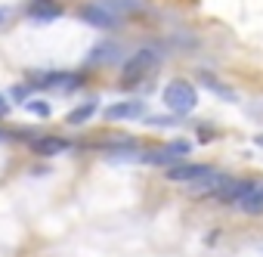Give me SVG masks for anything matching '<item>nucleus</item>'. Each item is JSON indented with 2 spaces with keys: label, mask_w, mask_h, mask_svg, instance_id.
<instances>
[{
  "label": "nucleus",
  "mask_w": 263,
  "mask_h": 257,
  "mask_svg": "<svg viewBox=\"0 0 263 257\" xmlns=\"http://www.w3.org/2000/svg\"><path fill=\"white\" fill-rule=\"evenodd\" d=\"M235 205H238V211H245L248 217L263 214V186H251V192H248V195H241Z\"/></svg>",
  "instance_id": "obj_13"
},
{
  "label": "nucleus",
  "mask_w": 263,
  "mask_h": 257,
  "mask_svg": "<svg viewBox=\"0 0 263 257\" xmlns=\"http://www.w3.org/2000/svg\"><path fill=\"white\" fill-rule=\"evenodd\" d=\"M254 143H257V146L263 149V134H257V137H254Z\"/></svg>",
  "instance_id": "obj_21"
},
{
  "label": "nucleus",
  "mask_w": 263,
  "mask_h": 257,
  "mask_svg": "<svg viewBox=\"0 0 263 257\" xmlns=\"http://www.w3.org/2000/svg\"><path fill=\"white\" fill-rule=\"evenodd\" d=\"M146 115V105L140 99H124V102H111L105 108V118L108 121H137Z\"/></svg>",
  "instance_id": "obj_7"
},
{
  "label": "nucleus",
  "mask_w": 263,
  "mask_h": 257,
  "mask_svg": "<svg viewBox=\"0 0 263 257\" xmlns=\"http://www.w3.org/2000/svg\"><path fill=\"white\" fill-rule=\"evenodd\" d=\"M121 56V47L105 41V44H96L90 53H87V65H111L115 59Z\"/></svg>",
  "instance_id": "obj_11"
},
{
  "label": "nucleus",
  "mask_w": 263,
  "mask_h": 257,
  "mask_svg": "<svg viewBox=\"0 0 263 257\" xmlns=\"http://www.w3.org/2000/svg\"><path fill=\"white\" fill-rule=\"evenodd\" d=\"M198 81H201L204 87H211V90H214L217 96H223L226 102H238V96H235V93H232V90H229L226 84H220V81H217V78H214L211 71H201V75H198Z\"/></svg>",
  "instance_id": "obj_14"
},
{
  "label": "nucleus",
  "mask_w": 263,
  "mask_h": 257,
  "mask_svg": "<svg viewBox=\"0 0 263 257\" xmlns=\"http://www.w3.org/2000/svg\"><path fill=\"white\" fill-rule=\"evenodd\" d=\"M189 152H192V143H189V140H174V143H164V146H158V149L140 152L137 158L146 161V164H164V168H171V164H177L180 158H186Z\"/></svg>",
  "instance_id": "obj_3"
},
{
  "label": "nucleus",
  "mask_w": 263,
  "mask_h": 257,
  "mask_svg": "<svg viewBox=\"0 0 263 257\" xmlns=\"http://www.w3.org/2000/svg\"><path fill=\"white\" fill-rule=\"evenodd\" d=\"M0 143H10V134L4 131V127H0Z\"/></svg>",
  "instance_id": "obj_20"
},
{
  "label": "nucleus",
  "mask_w": 263,
  "mask_h": 257,
  "mask_svg": "<svg viewBox=\"0 0 263 257\" xmlns=\"http://www.w3.org/2000/svg\"><path fill=\"white\" fill-rule=\"evenodd\" d=\"M78 16H81V22H87V25H93V28H99V31H111V28L121 25V19H118L111 10H105L102 4H87V7L78 10Z\"/></svg>",
  "instance_id": "obj_5"
},
{
  "label": "nucleus",
  "mask_w": 263,
  "mask_h": 257,
  "mask_svg": "<svg viewBox=\"0 0 263 257\" xmlns=\"http://www.w3.org/2000/svg\"><path fill=\"white\" fill-rule=\"evenodd\" d=\"M31 149L37 152V155H62V152H68L71 149V143L68 140H62V137H41V140H31Z\"/></svg>",
  "instance_id": "obj_12"
},
{
  "label": "nucleus",
  "mask_w": 263,
  "mask_h": 257,
  "mask_svg": "<svg viewBox=\"0 0 263 257\" xmlns=\"http://www.w3.org/2000/svg\"><path fill=\"white\" fill-rule=\"evenodd\" d=\"M25 16L34 25H50V22L62 19V7L56 4V0H31L28 10H25Z\"/></svg>",
  "instance_id": "obj_6"
},
{
  "label": "nucleus",
  "mask_w": 263,
  "mask_h": 257,
  "mask_svg": "<svg viewBox=\"0 0 263 257\" xmlns=\"http://www.w3.org/2000/svg\"><path fill=\"white\" fill-rule=\"evenodd\" d=\"M10 99L19 102V105H25V102H28V87H13V90H10Z\"/></svg>",
  "instance_id": "obj_17"
},
{
  "label": "nucleus",
  "mask_w": 263,
  "mask_h": 257,
  "mask_svg": "<svg viewBox=\"0 0 263 257\" xmlns=\"http://www.w3.org/2000/svg\"><path fill=\"white\" fill-rule=\"evenodd\" d=\"M251 186H254V183H248V180H241V177H223V183H220V189H217L214 198H220V201H232V205H235L241 195L251 192Z\"/></svg>",
  "instance_id": "obj_8"
},
{
  "label": "nucleus",
  "mask_w": 263,
  "mask_h": 257,
  "mask_svg": "<svg viewBox=\"0 0 263 257\" xmlns=\"http://www.w3.org/2000/svg\"><path fill=\"white\" fill-rule=\"evenodd\" d=\"M31 84L41 87V90L71 93V90H81L84 87V75H78V71H44V75H34Z\"/></svg>",
  "instance_id": "obj_4"
},
{
  "label": "nucleus",
  "mask_w": 263,
  "mask_h": 257,
  "mask_svg": "<svg viewBox=\"0 0 263 257\" xmlns=\"http://www.w3.org/2000/svg\"><path fill=\"white\" fill-rule=\"evenodd\" d=\"M155 68H158V53L149 50V47L137 50L134 56L124 62V68H121V87H137V84H140L143 78H149Z\"/></svg>",
  "instance_id": "obj_1"
},
{
  "label": "nucleus",
  "mask_w": 263,
  "mask_h": 257,
  "mask_svg": "<svg viewBox=\"0 0 263 257\" xmlns=\"http://www.w3.org/2000/svg\"><path fill=\"white\" fill-rule=\"evenodd\" d=\"M25 108H28L31 115H37V118H50V102H44V99H28Z\"/></svg>",
  "instance_id": "obj_16"
},
{
  "label": "nucleus",
  "mask_w": 263,
  "mask_h": 257,
  "mask_svg": "<svg viewBox=\"0 0 263 257\" xmlns=\"http://www.w3.org/2000/svg\"><path fill=\"white\" fill-rule=\"evenodd\" d=\"M164 105L174 112V115H186V112H192L195 105H198V90H195V84L192 81H186V78H174L167 87H164Z\"/></svg>",
  "instance_id": "obj_2"
},
{
  "label": "nucleus",
  "mask_w": 263,
  "mask_h": 257,
  "mask_svg": "<svg viewBox=\"0 0 263 257\" xmlns=\"http://www.w3.org/2000/svg\"><path fill=\"white\" fill-rule=\"evenodd\" d=\"M223 177H226V174H220V171H214V168H211L204 177H198L195 183H189V195H201V198H204V195H217V189H220Z\"/></svg>",
  "instance_id": "obj_10"
},
{
  "label": "nucleus",
  "mask_w": 263,
  "mask_h": 257,
  "mask_svg": "<svg viewBox=\"0 0 263 257\" xmlns=\"http://www.w3.org/2000/svg\"><path fill=\"white\" fill-rule=\"evenodd\" d=\"M10 16H13V10H10V7H0V28L7 25V19H10Z\"/></svg>",
  "instance_id": "obj_19"
},
{
  "label": "nucleus",
  "mask_w": 263,
  "mask_h": 257,
  "mask_svg": "<svg viewBox=\"0 0 263 257\" xmlns=\"http://www.w3.org/2000/svg\"><path fill=\"white\" fill-rule=\"evenodd\" d=\"M180 118H161V115H152V118H146V124H152V127H171V124H177Z\"/></svg>",
  "instance_id": "obj_18"
},
{
  "label": "nucleus",
  "mask_w": 263,
  "mask_h": 257,
  "mask_svg": "<svg viewBox=\"0 0 263 257\" xmlns=\"http://www.w3.org/2000/svg\"><path fill=\"white\" fill-rule=\"evenodd\" d=\"M211 171V164H171L164 174H167V180H174V183H195L198 177H204Z\"/></svg>",
  "instance_id": "obj_9"
},
{
  "label": "nucleus",
  "mask_w": 263,
  "mask_h": 257,
  "mask_svg": "<svg viewBox=\"0 0 263 257\" xmlns=\"http://www.w3.org/2000/svg\"><path fill=\"white\" fill-rule=\"evenodd\" d=\"M4 108H7V102H4V96H0V112H4Z\"/></svg>",
  "instance_id": "obj_22"
},
{
  "label": "nucleus",
  "mask_w": 263,
  "mask_h": 257,
  "mask_svg": "<svg viewBox=\"0 0 263 257\" xmlns=\"http://www.w3.org/2000/svg\"><path fill=\"white\" fill-rule=\"evenodd\" d=\"M93 115H96V99H87V102H81V105H78V108H71V112H68V118H65V121H68V124H74V127H78V124H84V121H90V118H93Z\"/></svg>",
  "instance_id": "obj_15"
}]
</instances>
